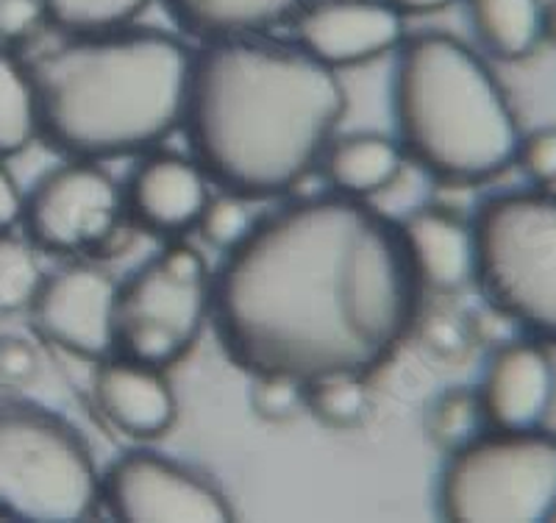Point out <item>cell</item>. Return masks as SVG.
I'll use <instances>...</instances> for the list:
<instances>
[{
	"mask_svg": "<svg viewBox=\"0 0 556 523\" xmlns=\"http://www.w3.org/2000/svg\"><path fill=\"white\" fill-rule=\"evenodd\" d=\"M206 171L192 159L156 153L134 171L126 201L139 226L156 234H181L198 226L208 201Z\"/></svg>",
	"mask_w": 556,
	"mask_h": 523,
	"instance_id": "14",
	"label": "cell"
},
{
	"mask_svg": "<svg viewBox=\"0 0 556 523\" xmlns=\"http://www.w3.org/2000/svg\"><path fill=\"white\" fill-rule=\"evenodd\" d=\"M490 429H538L556 401V365L534 340H506L490 357L479 387Z\"/></svg>",
	"mask_w": 556,
	"mask_h": 523,
	"instance_id": "13",
	"label": "cell"
},
{
	"mask_svg": "<svg viewBox=\"0 0 556 523\" xmlns=\"http://www.w3.org/2000/svg\"><path fill=\"white\" fill-rule=\"evenodd\" d=\"M92 390H96V401L103 415L117 429L139 440L162 437L176 423V393L162 368L128 360V357L103 362Z\"/></svg>",
	"mask_w": 556,
	"mask_h": 523,
	"instance_id": "15",
	"label": "cell"
},
{
	"mask_svg": "<svg viewBox=\"0 0 556 523\" xmlns=\"http://www.w3.org/2000/svg\"><path fill=\"white\" fill-rule=\"evenodd\" d=\"M23 215V196H20L17 182L7 171V164H0V228H9Z\"/></svg>",
	"mask_w": 556,
	"mask_h": 523,
	"instance_id": "31",
	"label": "cell"
},
{
	"mask_svg": "<svg viewBox=\"0 0 556 523\" xmlns=\"http://www.w3.org/2000/svg\"><path fill=\"white\" fill-rule=\"evenodd\" d=\"M545 37H551L556 42V0L551 7H545Z\"/></svg>",
	"mask_w": 556,
	"mask_h": 523,
	"instance_id": "33",
	"label": "cell"
},
{
	"mask_svg": "<svg viewBox=\"0 0 556 523\" xmlns=\"http://www.w3.org/2000/svg\"><path fill=\"white\" fill-rule=\"evenodd\" d=\"M476 284L486 303L538 340L556 343V196L504 192L473 221Z\"/></svg>",
	"mask_w": 556,
	"mask_h": 523,
	"instance_id": "5",
	"label": "cell"
},
{
	"mask_svg": "<svg viewBox=\"0 0 556 523\" xmlns=\"http://www.w3.org/2000/svg\"><path fill=\"white\" fill-rule=\"evenodd\" d=\"M406 253L424 290L459 292L476 282V232L440 207H424L399 223Z\"/></svg>",
	"mask_w": 556,
	"mask_h": 523,
	"instance_id": "16",
	"label": "cell"
},
{
	"mask_svg": "<svg viewBox=\"0 0 556 523\" xmlns=\"http://www.w3.org/2000/svg\"><path fill=\"white\" fill-rule=\"evenodd\" d=\"M515 162L523 167L526 176L538 184V187L556 184V128L548 126L523 134Z\"/></svg>",
	"mask_w": 556,
	"mask_h": 523,
	"instance_id": "28",
	"label": "cell"
},
{
	"mask_svg": "<svg viewBox=\"0 0 556 523\" xmlns=\"http://www.w3.org/2000/svg\"><path fill=\"white\" fill-rule=\"evenodd\" d=\"M348 112L337 73L301 48L212 39L192 57L184 123L206 176L240 198H276L323 159Z\"/></svg>",
	"mask_w": 556,
	"mask_h": 523,
	"instance_id": "2",
	"label": "cell"
},
{
	"mask_svg": "<svg viewBox=\"0 0 556 523\" xmlns=\"http://www.w3.org/2000/svg\"><path fill=\"white\" fill-rule=\"evenodd\" d=\"M392 9L399 14H431V12H443L456 0H387Z\"/></svg>",
	"mask_w": 556,
	"mask_h": 523,
	"instance_id": "32",
	"label": "cell"
},
{
	"mask_svg": "<svg viewBox=\"0 0 556 523\" xmlns=\"http://www.w3.org/2000/svg\"><path fill=\"white\" fill-rule=\"evenodd\" d=\"M121 284L89 265H70L42 282L34 298V326L48 343L84 360L117 351L114 312Z\"/></svg>",
	"mask_w": 556,
	"mask_h": 523,
	"instance_id": "11",
	"label": "cell"
},
{
	"mask_svg": "<svg viewBox=\"0 0 556 523\" xmlns=\"http://www.w3.org/2000/svg\"><path fill=\"white\" fill-rule=\"evenodd\" d=\"M306 382L290 373H253L251 410L270 423H287L304 407Z\"/></svg>",
	"mask_w": 556,
	"mask_h": 523,
	"instance_id": "25",
	"label": "cell"
},
{
	"mask_svg": "<svg viewBox=\"0 0 556 523\" xmlns=\"http://www.w3.org/2000/svg\"><path fill=\"white\" fill-rule=\"evenodd\" d=\"M417 337L437 357H462L473 340V332L465 321L448 312H434L429 317H417Z\"/></svg>",
	"mask_w": 556,
	"mask_h": 523,
	"instance_id": "27",
	"label": "cell"
},
{
	"mask_svg": "<svg viewBox=\"0 0 556 523\" xmlns=\"http://www.w3.org/2000/svg\"><path fill=\"white\" fill-rule=\"evenodd\" d=\"M437 510L459 523H543L556 518V435L486 429L448 454Z\"/></svg>",
	"mask_w": 556,
	"mask_h": 523,
	"instance_id": "7",
	"label": "cell"
},
{
	"mask_svg": "<svg viewBox=\"0 0 556 523\" xmlns=\"http://www.w3.org/2000/svg\"><path fill=\"white\" fill-rule=\"evenodd\" d=\"M306 412L331 429H356L370 418L374 398L367 390V376L362 373H323L306 382Z\"/></svg>",
	"mask_w": 556,
	"mask_h": 523,
	"instance_id": "21",
	"label": "cell"
},
{
	"mask_svg": "<svg viewBox=\"0 0 556 523\" xmlns=\"http://www.w3.org/2000/svg\"><path fill=\"white\" fill-rule=\"evenodd\" d=\"M212 276L190 246H167L117 290L114 335L123 357L162 368L195 346L208 321Z\"/></svg>",
	"mask_w": 556,
	"mask_h": 523,
	"instance_id": "8",
	"label": "cell"
},
{
	"mask_svg": "<svg viewBox=\"0 0 556 523\" xmlns=\"http://www.w3.org/2000/svg\"><path fill=\"white\" fill-rule=\"evenodd\" d=\"M476 37L504 62H518L545 39L543 0H465Z\"/></svg>",
	"mask_w": 556,
	"mask_h": 523,
	"instance_id": "19",
	"label": "cell"
},
{
	"mask_svg": "<svg viewBox=\"0 0 556 523\" xmlns=\"http://www.w3.org/2000/svg\"><path fill=\"white\" fill-rule=\"evenodd\" d=\"M401 226L365 198L317 196L253 223L212 278L208 315L242 371L370 376L420 317Z\"/></svg>",
	"mask_w": 556,
	"mask_h": 523,
	"instance_id": "1",
	"label": "cell"
},
{
	"mask_svg": "<svg viewBox=\"0 0 556 523\" xmlns=\"http://www.w3.org/2000/svg\"><path fill=\"white\" fill-rule=\"evenodd\" d=\"M121 189L92 162L62 164L37 182L23 198V215L31 242L45 251L73 253L96 248L121 221Z\"/></svg>",
	"mask_w": 556,
	"mask_h": 523,
	"instance_id": "10",
	"label": "cell"
},
{
	"mask_svg": "<svg viewBox=\"0 0 556 523\" xmlns=\"http://www.w3.org/2000/svg\"><path fill=\"white\" fill-rule=\"evenodd\" d=\"M198 226H201L206 242H212L220 251H231L248 237V232L253 228V217L242 198L231 192V196L208 198Z\"/></svg>",
	"mask_w": 556,
	"mask_h": 523,
	"instance_id": "26",
	"label": "cell"
},
{
	"mask_svg": "<svg viewBox=\"0 0 556 523\" xmlns=\"http://www.w3.org/2000/svg\"><path fill=\"white\" fill-rule=\"evenodd\" d=\"M190 70L192 53L170 34L70 39L28 70L39 134L84 162L148 151L184 123Z\"/></svg>",
	"mask_w": 556,
	"mask_h": 523,
	"instance_id": "3",
	"label": "cell"
},
{
	"mask_svg": "<svg viewBox=\"0 0 556 523\" xmlns=\"http://www.w3.org/2000/svg\"><path fill=\"white\" fill-rule=\"evenodd\" d=\"M306 0H167L181 28L203 39L251 37L298 14Z\"/></svg>",
	"mask_w": 556,
	"mask_h": 523,
	"instance_id": "18",
	"label": "cell"
},
{
	"mask_svg": "<svg viewBox=\"0 0 556 523\" xmlns=\"http://www.w3.org/2000/svg\"><path fill=\"white\" fill-rule=\"evenodd\" d=\"M39 134L37 95L28 67L0 51V157L26 151Z\"/></svg>",
	"mask_w": 556,
	"mask_h": 523,
	"instance_id": "20",
	"label": "cell"
},
{
	"mask_svg": "<svg viewBox=\"0 0 556 523\" xmlns=\"http://www.w3.org/2000/svg\"><path fill=\"white\" fill-rule=\"evenodd\" d=\"M45 276L28 242L0 234V315L31 307Z\"/></svg>",
	"mask_w": 556,
	"mask_h": 523,
	"instance_id": "24",
	"label": "cell"
},
{
	"mask_svg": "<svg viewBox=\"0 0 556 523\" xmlns=\"http://www.w3.org/2000/svg\"><path fill=\"white\" fill-rule=\"evenodd\" d=\"M101 501L128 523H226L235 510L220 490L184 462L131 451L101 476Z\"/></svg>",
	"mask_w": 556,
	"mask_h": 523,
	"instance_id": "9",
	"label": "cell"
},
{
	"mask_svg": "<svg viewBox=\"0 0 556 523\" xmlns=\"http://www.w3.org/2000/svg\"><path fill=\"white\" fill-rule=\"evenodd\" d=\"M37 376V351L20 337L0 340V378L9 385H26Z\"/></svg>",
	"mask_w": 556,
	"mask_h": 523,
	"instance_id": "30",
	"label": "cell"
},
{
	"mask_svg": "<svg viewBox=\"0 0 556 523\" xmlns=\"http://www.w3.org/2000/svg\"><path fill=\"white\" fill-rule=\"evenodd\" d=\"M151 0H45V17L62 32L106 34L121 32Z\"/></svg>",
	"mask_w": 556,
	"mask_h": 523,
	"instance_id": "23",
	"label": "cell"
},
{
	"mask_svg": "<svg viewBox=\"0 0 556 523\" xmlns=\"http://www.w3.org/2000/svg\"><path fill=\"white\" fill-rule=\"evenodd\" d=\"M392 114L406 159L443 184H481L515 164L520 123L493 67L443 32L401 42Z\"/></svg>",
	"mask_w": 556,
	"mask_h": 523,
	"instance_id": "4",
	"label": "cell"
},
{
	"mask_svg": "<svg viewBox=\"0 0 556 523\" xmlns=\"http://www.w3.org/2000/svg\"><path fill=\"white\" fill-rule=\"evenodd\" d=\"M298 48L326 67H354L404 42V14L387 0H315L298 9Z\"/></svg>",
	"mask_w": 556,
	"mask_h": 523,
	"instance_id": "12",
	"label": "cell"
},
{
	"mask_svg": "<svg viewBox=\"0 0 556 523\" xmlns=\"http://www.w3.org/2000/svg\"><path fill=\"white\" fill-rule=\"evenodd\" d=\"M490 429L479 390L473 387H448L431 401L426 412V432L437 448L454 454L462 446L473 443L476 437Z\"/></svg>",
	"mask_w": 556,
	"mask_h": 523,
	"instance_id": "22",
	"label": "cell"
},
{
	"mask_svg": "<svg viewBox=\"0 0 556 523\" xmlns=\"http://www.w3.org/2000/svg\"><path fill=\"white\" fill-rule=\"evenodd\" d=\"M101 505L87 440L34 403H0V512L39 523L84 521Z\"/></svg>",
	"mask_w": 556,
	"mask_h": 523,
	"instance_id": "6",
	"label": "cell"
},
{
	"mask_svg": "<svg viewBox=\"0 0 556 523\" xmlns=\"http://www.w3.org/2000/svg\"><path fill=\"white\" fill-rule=\"evenodd\" d=\"M323 171L334 192L351 198L379 196L399 182L406 153L384 134H348L323 151Z\"/></svg>",
	"mask_w": 556,
	"mask_h": 523,
	"instance_id": "17",
	"label": "cell"
},
{
	"mask_svg": "<svg viewBox=\"0 0 556 523\" xmlns=\"http://www.w3.org/2000/svg\"><path fill=\"white\" fill-rule=\"evenodd\" d=\"M45 20V0H0V39L23 42Z\"/></svg>",
	"mask_w": 556,
	"mask_h": 523,
	"instance_id": "29",
	"label": "cell"
}]
</instances>
